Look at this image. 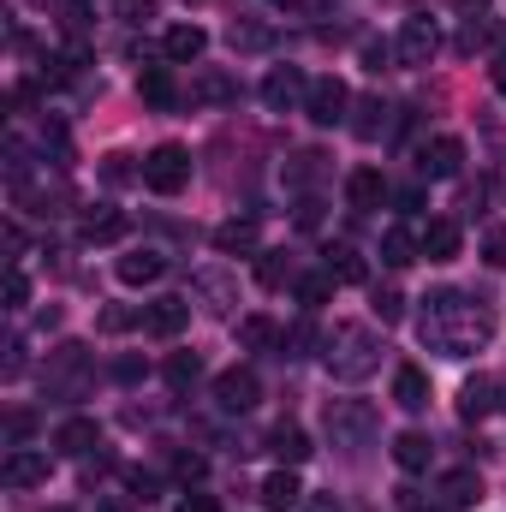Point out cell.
I'll list each match as a JSON object with an SVG mask.
<instances>
[{
  "instance_id": "cell-47",
  "label": "cell",
  "mask_w": 506,
  "mask_h": 512,
  "mask_svg": "<svg viewBox=\"0 0 506 512\" xmlns=\"http://www.w3.org/2000/svg\"><path fill=\"white\" fill-rule=\"evenodd\" d=\"M274 6H286V12H304V18H322L334 0H274Z\"/></svg>"
},
{
  "instance_id": "cell-54",
  "label": "cell",
  "mask_w": 506,
  "mask_h": 512,
  "mask_svg": "<svg viewBox=\"0 0 506 512\" xmlns=\"http://www.w3.org/2000/svg\"><path fill=\"white\" fill-rule=\"evenodd\" d=\"M108 179L120 185V179H131V167H126V155H108Z\"/></svg>"
},
{
  "instance_id": "cell-24",
  "label": "cell",
  "mask_w": 506,
  "mask_h": 512,
  "mask_svg": "<svg viewBox=\"0 0 506 512\" xmlns=\"http://www.w3.org/2000/svg\"><path fill=\"white\" fill-rule=\"evenodd\" d=\"M262 507L268 512H292L304 507V489H298V477H292V465H280L268 483H262Z\"/></svg>"
},
{
  "instance_id": "cell-53",
  "label": "cell",
  "mask_w": 506,
  "mask_h": 512,
  "mask_svg": "<svg viewBox=\"0 0 506 512\" xmlns=\"http://www.w3.org/2000/svg\"><path fill=\"white\" fill-rule=\"evenodd\" d=\"M489 78H495V90L506 96V36H501V54H495V66H489Z\"/></svg>"
},
{
  "instance_id": "cell-9",
  "label": "cell",
  "mask_w": 506,
  "mask_h": 512,
  "mask_svg": "<svg viewBox=\"0 0 506 512\" xmlns=\"http://www.w3.org/2000/svg\"><path fill=\"white\" fill-rule=\"evenodd\" d=\"M459 167H465V143L459 137H429L417 149V173L423 179H459Z\"/></svg>"
},
{
  "instance_id": "cell-38",
  "label": "cell",
  "mask_w": 506,
  "mask_h": 512,
  "mask_svg": "<svg viewBox=\"0 0 506 512\" xmlns=\"http://www.w3.org/2000/svg\"><path fill=\"white\" fill-rule=\"evenodd\" d=\"M233 334H239V346H245V352H262V346H274V340H280V328H274L268 316H245Z\"/></svg>"
},
{
  "instance_id": "cell-51",
  "label": "cell",
  "mask_w": 506,
  "mask_h": 512,
  "mask_svg": "<svg viewBox=\"0 0 506 512\" xmlns=\"http://www.w3.org/2000/svg\"><path fill=\"white\" fill-rule=\"evenodd\" d=\"M12 376H24V340L6 346V382H12Z\"/></svg>"
},
{
  "instance_id": "cell-6",
  "label": "cell",
  "mask_w": 506,
  "mask_h": 512,
  "mask_svg": "<svg viewBox=\"0 0 506 512\" xmlns=\"http://www.w3.org/2000/svg\"><path fill=\"white\" fill-rule=\"evenodd\" d=\"M435 54H441L435 18H429V12H411V18L399 24V36H393V60H399V66H429Z\"/></svg>"
},
{
  "instance_id": "cell-30",
  "label": "cell",
  "mask_w": 506,
  "mask_h": 512,
  "mask_svg": "<svg viewBox=\"0 0 506 512\" xmlns=\"http://www.w3.org/2000/svg\"><path fill=\"white\" fill-rule=\"evenodd\" d=\"M12 197H18V203H24L30 215H42V221H48V215H66V203H72V197H66L60 185H54V191H48V185H18Z\"/></svg>"
},
{
  "instance_id": "cell-17",
  "label": "cell",
  "mask_w": 506,
  "mask_h": 512,
  "mask_svg": "<svg viewBox=\"0 0 506 512\" xmlns=\"http://www.w3.org/2000/svg\"><path fill=\"white\" fill-rule=\"evenodd\" d=\"M209 48V36H203V24H173L167 36H161V54L173 60V66H191L197 54Z\"/></svg>"
},
{
  "instance_id": "cell-26",
  "label": "cell",
  "mask_w": 506,
  "mask_h": 512,
  "mask_svg": "<svg viewBox=\"0 0 506 512\" xmlns=\"http://www.w3.org/2000/svg\"><path fill=\"white\" fill-rule=\"evenodd\" d=\"M161 274H167V256L161 251H126L120 256V280H126V286H155Z\"/></svg>"
},
{
  "instance_id": "cell-19",
  "label": "cell",
  "mask_w": 506,
  "mask_h": 512,
  "mask_svg": "<svg viewBox=\"0 0 506 512\" xmlns=\"http://www.w3.org/2000/svg\"><path fill=\"white\" fill-rule=\"evenodd\" d=\"M435 489L447 495V507H477V501H483V477H477V465L441 471V483H435Z\"/></svg>"
},
{
  "instance_id": "cell-31",
  "label": "cell",
  "mask_w": 506,
  "mask_h": 512,
  "mask_svg": "<svg viewBox=\"0 0 506 512\" xmlns=\"http://www.w3.org/2000/svg\"><path fill=\"white\" fill-rule=\"evenodd\" d=\"M227 42H233L239 54H262V48H274V30H268L262 18H233V24H227Z\"/></svg>"
},
{
  "instance_id": "cell-49",
  "label": "cell",
  "mask_w": 506,
  "mask_h": 512,
  "mask_svg": "<svg viewBox=\"0 0 506 512\" xmlns=\"http://www.w3.org/2000/svg\"><path fill=\"white\" fill-rule=\"evenodd\" d=\"M387 60H393L387 42H370V48H364V66H370V72H387Z\"/></svg>"
},
{
  "instance_id": "cell-29",
  "label": "cell",
  "mask_w": 506,
  "mask_h": 512,
  "mask_svg": "<svg viewBox=\"0 0 506 512\" xmlns=\"http://www.w3.org/2000/svg\"><path fill=\"white\" fill-rule=\"evenodd\" d=\"M352 114H358V120H352V137H364V143H376L381 131L393 126V108H387L381 96H364V102H358Z\"/></svg>"
},
{
  "instance_id": "cell-23",
  "label": "cell",
  "mask_w": 506,
  "mask_h": 512,
  "mask_svg": "<svg viewBox=\"0 0 506 512\" xmlns=\"http://www.w3.org/2000/svg\"><path fill=\"white\" fill-rule=\"evenodd\" d=\"M322 268L334 274V286H364V280H370L364 256L352 251V245H328V251H322Z\"/></svg>"
},
{
  "instance_id": "cell-43",
  "label": "cell",
  "mask_w": 506,
  "mask_h": 512,
  "mask_svg": "<svg viewBox=\"0 0 506 512\" xmlns=\"http://www.w3.org/2000/svg\"><path fill=\"white\" fill-rule=\"evenodd\" d=\"M114 12L131 18V24H143V18H155V0H114Z\"/></svg>"
},
{
  "instance_id": "cell-28",
  "label": "cell",
  "mask_w": 506,
  "mask_h": 512,
  "mask_svg": "<svg viewBox=\"0 0 506 512\" xmlns=\"http://www.w3.org/2000/svg\"><path fill=\"white\" fill-rule=\"evenodd\" d=\"M393 399H399L405 411H423V405H429V376H423L417 364H399V370H393Z\"/></svg>"
},
{
  "instance_id": "cell-12",
  "label": "cell",
  "mask_w": 506,
  "mask_h": 512,
  "mask_svg": "<svg viewBox=\"0 0 506 512\" xmlns=\"http://www.w3.org/2000/svg\"><path fill=\"white\" fill-rule=\"evenodd\" d=\"M256 399H262V382H256V370H227V376H215V405L221 411H256Z\"/></svg>"
},
{
  "instance_id": "cell-5",
  "label": "cell",
  "mask_w": 506,
  "mask_h": 512,
  "mask_svg": "<svg viewBox=\"0 0 506 512\" xmlns=\"http://www.w3.org/2000/svg\"><path fill=\"white\" fill-rule=\"evenodd\" d=\"M143 185H149L155 197H179V191L191 185V149H185V143L149 149V155H143Z\"/></svg>"
},
{
  "instance_id": "cell-25",
  "label": "cell",
  "mask_w": 506,
  "mask_h": 512,
  "mask_svg": "<svg viewBox=\"0 0 506 512\" xmlns=\"http://www.w3.org/2000/svg\"><path fill=\"white\" fill-rule=\"evenodd\" d=\"M256 245H262V233H256L251 215H245V221H221V227H215V251H221V256H251Z\"/></svg>"
},
{
  "instance_id": "cell-8",
  "label": "cell",
  "mask_w": 506,
  "mask_h": 512,
  "mask_svg": "<svg viewBox=\"0 0 506 512\" xmlns=\"http://www.w3.org/2000/svg\"><path fill=\"white\" fill-rule=\"evenodd\" d=\"M506 411V387L495 376H471V382L459 387V417L465 423H483V417H495Z\"/></svg>"
},
{
  "instance_id": "cell-48",
  "label": "cell",
  "mask_w": 506,
  "mask_h": 512,
  "mask_svg": "<svg viewBox=\"0 0 506 512\" xmlns=\"http://www.w3.org/2000/svg\"><path fill=\"white\" fill-rule=\"evenodd\" d=\"M179 512H221V501H215V495H197V489H191V495H179Z\"/></svg>"
},
{
  "instance_id": "cell-55",
  "label": "cell",
  "mask_w": 506,
  "mask_h": 512,
  "mask_svg": "<svg viewBox=\"0 0 506 512\" xmlns=\"http://www.w3.org/2000/svg\"><path fill=\"white\" fill-rule=\"evenodd\" d=\"M453 6H459V12H483L489 0H453Z\"/></svg>"
},
{
  "instance_id": "cell-42",
  "label": "cell",
  "mask_w": 506,
  "mask_h": 512,
  "mask_svg": "<svg viewBox=\"0 0 506 512\" xmlns=\"http://www.w3.org/2000/svg\"><path fill=\"white\" fill-rule=\"evenodd\" d=\"M483 256H489L495 268H506V227H489V233H483Z\"/></svg>"
},
{
  "instance_id": "cell-36",
  "label": "cell",
  "mask_w": 506,
  "mask_h": 512,
  "mask_svg": "<svg viewBox=\"0 0 506 512\" xmlns=\"http://www.w3.org/2000/svg\"><path fill=\"white\" fill-rule=\"evenodd\" d=\"M42 155H48V167H60V173L72 167V137H66L60 120H48V126H42Z\"/></svg>"
},
{
  "instance_id": "cell-18",
  "label": "cell",
  "mask_w": 506,
  "mask_h": 512,
  "mask_svg": "<svg viewBox=\"0 0 506 512\" xmlns=\"http://www.w3.org/2000/svg\"><path fill=\"white\" fill-rule=\"evenodd\" d=\"M268 453H274L280 465H304L316 447H310V435H304L298 423H274V429H268Z\"/></svg>"
},
{
  "instance_id": "cell-10",
  "label": "cell",
  "mask_w": 506,
  "mask_h": 512,
  "mask_svg": "<svg viewBox=\"0 0 506 512\" xmlns=\"http://www.w3.org/2000/svg\"><path fill=\"white\" fill-rule=\"evenodd\" d=\"M304 96H310V84H304L298 66H274V72L262 78V102H268V114H286V108H298Z\"/></svg>"
},
{
  "instance_id": "cell-46",
  "label": "cell",
  "mask_w": 506,
  "mask_h": 512,
  "mask_svg": "<svg viewBox=\"0 0 506 512\" xmlns=\"http://www.w3.org/2000/svg\"><path fill=\"white\" fill-rule=\"evenodd\" d=\"M173 477H179V483H197V477H203V459H197V453H179V459H173Z\"/></svg>"
},
{
  "instance_id": "cell-39",
  "label": "cell",
  "mask_w": 506,
  "mask_h": 512,
  "mask_svg": "<svg viewBox=\"0 0 506 512\" xmlns=\"http://www.w3.org/2000/svg\"><path fill=\"white\" fill-rule=\"evenodd\" d=\"M370 310L381 316V328H393V322H405V298H399L393 286H376V298H370Z\"/></svg>"
},
{
  "instance_id": "cell-16",
  "label": "cell",
  "mask_w": 506,
  "mask_h": 512,
  "mask_svg": "<svg viewBox=\"0 0 506 512\" xmlns=\"http://www.w3.org/2000/svg\"><path fill=\"white\" fill-rule=\"evenodd\" d=\"M346 203H352L358 215L381 209V203H387V179H381L376 167H352V173H346Z\"/></svg>"
},
{
  "instance_id": "cell-56",
  "label": "cell",
  "mask_w": 506,
  "mask_h": 512,
  "mask_svg": "<svg viewBox=\"0 0 506 512\" xmlns=\"http://www.w3.org/2000/svg\"><path fill=\"white\" fill-rule=\"evenodd\" d=\"M48 512H78V507H48Z\"/></svg>"
},
{
  "instance_id": "cell-35",
  "label": "cell",
  "mask_w": 506,
  "mask_h": 512,
  "mask_svg": "<svg viewBox=\"0 0 506 512\" xmlns=\"http://www.w3.org/2000/svg\"><path fill=\"white\" fill-rule=\"evenodd\" d=\"M161 376H167V387H173V393H185V387H197V376H203V358H197V352H173Z\"/></svg>"
},
{
  "instance_id": "cell-40",
  "label": "cell",
  "mask_w": 506,
  "mask_h": 512,
  "mask_svg": "<svg viewBox=\"0 0 506 512\" xmlns=\"http://www.w3.org/2000/svg\"><path fill=\"white\" fill-rule=\"evenodd\" d=\"M96 322H102V334H126V328H143V310H126V304H108V310H102Z\"/></svg>"
},
{
  "instance_id": "cell-13",
  "label": "cell",
  "mask_w": 506,
  "mask_h": 512,
  "mask_svg": "<svg viewBox=\"0 0 506 512\" xmlns=\"http://www.w3.org/2000/svg\"><path fill=\"white\" fill-rule=\"evenodd\" d=\"M185 322H191V304H185V298H155V304L143 310V334H155V340L185 334Z\"/></svg>"
},
{
  "instance_id": "cell-33",
  "label": "cell",
  "mask_w": 506,
  "mask_h": 512,
  "mask_svg": "<svg viewBox=\"0 0 506 512\" xmlns=\"http://www.w3.org/2000/svg\"><path fill=\"white\" fill-rule=\"evenodd\" d=\"M233 96H239V84L227 72H197V84H191V102H209V108H221Z\"/></svg>"
},
{
  "instance_id": "cell-7",
  "label": "cell",
  "mask_w": 506,
  "mask_h": 512,
  "mask_svg": "<svg viewBox=\"0 0 506 512\" xmlns=\"http://www.w3.org/2000/svg\"><path fill=\"white\" fill-rule=\"evenodd\" d=\"M346 108H352V90L328 72V78H310V96H304V114L316 126H346Z\"/></svg>"
},
{
  "instance_id": "cell-21",
  "label": "cell",
  "mask_w": 506,
  "mask_h": 512,
  "mask_svg": "<svg viewBox=\"0 0 506 512\" xmlns=\"http://www.w3.org/2000/svg\"><path fill=\"white\" fill-rule=\"evenodd\" d=\"M393 459H399V471H429V459H435V441L423 435V429H405V435H393Z\"/></svg>"
},
{
  "instance_id": "cell-2",
  "label": "cell",
  "mask_w": 506,
  "mask_h": 512,
  "mask_svg": "<svg viewBox=\"0 0 506 512\" xmlns=\"http://www.w3.org/2000/svg\"><path fill=\"white\" fill-rule=\"evenodd\" d=\"M322 364L334 382H370L381 370V340L364 322H340L328 340H322Z\"/></svg>"
},
{
  "instance_id": "cell-22",
  "label": "cell",
  "mask_w": 506,
  "mask_h": 512,
  "mask_svg": "<svg viewBox=\"0 0 506 512\" xmlns=\"http://www.w3.org/2000/svg\"><path fill=\"white\" fill-rule=\"evenodd\" d=\"M459 245H465V239H459V221H429L423 239H417V251L429 256V262H453Z\"/></svg>"
},
{
  "instance_id": "cell-20",
  "label": "cell",
  "mask_w": 506,
  "mask_h": 512,
  "mask_svg": "<svg viewBox=\"0 0 506 512\" xmlns=\"http://www.w3.org/2000/svg\"><path fill=\"white\" fill-rule=\"evenodd\" d=\"M191 292H197V298H203V304H209L215 316H227V310L239 304V292H233V280H227L221 268H203V274L191 280Z\"/></svg>"
},
{
  "instance_id": "cell-1",
  "label": "cell",
  "mask_w": 506,
  "mask_h": 512,
  "mask_svg": "<svg viewBox=\"0 0 506 512\" xmlns=\"http://www.w3.org/2000/svg\"><path fill=\"white\" fill-rule=\"evenodd\" d=\"M495 328H501L495 310L483 298H471V292H453V286L429 292L423 298V316H417V340L429 352H441V358H477L495 340Z\"/></svg>"
},
{
  "instance_id": "cell-45",
  "label": "cell",
  "mask_w": 506,
  "mask_h": 512,
  "mask_svg": "<svg viewBox=\"0 0 506 512\" xmlns=\"http://www.w3.org/2000/svg\"><path fill=\"white\" fill-rule=\"evenodd\" d=\"M30 429H36V417H30V411H12V417H6V441H12V447H18Z\"/></svg>"
},
{
  "instance_id": "cell-15",
  "label": "cell",
  "mask_w": 506,
  "mask_h": 512,
  "mask_svg": "<svg viewBox=\"0 0 506 512\" xmlns=\"http://www.w3.org/2000/svg\"><path fill=\"white\" fill-rule=\"evenodd\" d=\"M0 483H6V489H36V483H48V453H24V447H12L6 465H0Z\"/></svg>"
},
{
  "instance_id": "cell-3",
  "label": "cell",
  "mask_w": 506,
  "mask_h": 512,
  "mask_svg": "<svg viewBox=\"0 0 506 512\" xmlns=\"http://www.w3.org/2000/svg\"><path fill=\"white\" fill-rule=\"evenodd\" d=\"M96 382V364H90V352L78 346V340H66V346H54L48 352V370H42V387H48V399H60V405H72V399H84Z\"/></svg>"
},
{
  "instance_id": "cell-41",
  "label": "cell",
  "mask_w": 506,
  "mask_h": 512,
  "mask_svg": "<svg viewBox=\"0 0 506 512\" xmlns=\"http://www.w3.org/2000/svg\"><path fill=\"white\" fill-rule=\"evenodd\" d=\"M322 173V155L316 149H304V155H292V167H286V185H310Z\"/></svg>"
},
{
  "instance_id": "cell-57",
  "label": "cell",
  "mask_w": 506,
  "mask_h": 512,
  "mask_svg": "<svg viewBox=\"0 0 506 512\" xmlns=\"http://www.w3.org/2000/svg\"><path fill=\"white\" fill-rule=\"evenodd\" d=\"M429 512H447V507H429Z\"/></svg>"
},
{
  "instance_id": "cell-11",
  "label": "cell",
  "mask_w": 506,
  "mask_h": 512,
  "mask_svg": "<svg viewBox=\"0 0 506 512\" xmlns=\"http://www.w3.org/2000/svg\"><path fill=\"white\" fill-rule=\"evenodd\" d=\"M131 221L126 209H114V203H96V209H84V221H78V239L84 245H114V239H126Z\"/></svg>"
},
{
  "instance_id": "cell-4",
  "label": "cell",
  "mask_w": 506,
  "mask_h": 512,
  "mask_svg": "<svg viewBox=\"0 0 506 512\" xmlns=\"http://www.w3.org/2000/svg\"><path fill=\"white\" fill-rule=\"evenodd\" d=\"M322 423H328V441H334L340 453H364V447L381 435V411L370 405V399H334Z\"/></svg>"
},
{
  "instance_id": "cell-34",
  "label": "cell",
  "mask_w": 506,
  "mask_h": 512,
  "mask_svg": "<svg viewBox=\"0 0 506 512\" xmlns=\"http://www.w3.org/2000/svg\"><path fill=\"white\" fill-rule=\"evenodd\" d=\"M417 239H411V233H405V227H387V233H381V262H387V268H405V262H417Z\"/></svg>"
},
{
  "instance_id": "cell-32",
  "label": "cell",
  "mask_w": 506,
  "mask_h": 512,
  "mask_svg": "<svg viewBox=\"0 0 506 512\" xmlns=\"http://www.w3.org/2000/svg\"><path fill=\"white\" fill-rule=\"evenodd\" d=\"M256 280L268 286V292H280V286H298V262L286 251H262V262H256Z\"/></svg>"
},
{
  "instance_id": "cell-37",
  "label": "cell",
  "mask_w": 506,
  "mask_h": 512,
  "mask_svg": "<svg viewBox=\"0 0 506 512\" xmlns=\"http://www.w3.org/2000/svg\"><path fill=\"white\" fill-rule=\"evenodd\" d=\"M328 298H334V274H328V268H322V274H298V304H304V310H322Z\"/></svg>"
},
{
  "instance_id": "cell-50",
  "label": "cell",
  "mask_w": 506,
  "mask_h": 512,
  "mask_svg": "<svg viewBox=\"0 0 506 512\" xmlns=\"http://www.w3.org/2000/svg\"><path fill=\"white\" fill-rule=\"evenodd\" d=\"M114 382H143V358H120L114 364Z\"/></svg>"
},
{
  "instance_id": "cell-27",
  "label": "cell",
  "mask_w": 506,
  "mask_h": 512,
  "mask_svg": "<svg viewBox=\"0 0 506 512\" xmlns=\"http://www.w3.org/2000/svg\"><path fill=\"white\" fill-rule=\"evenodd\" d=\"M137 96H143L149 108H179V84H173V72H167V66H143Z\"/></svg>"
},
{
  "instance_id": "cell-44",
  "label": "cell",
  "mask_w": 506,
  "mask_h": 512,
  "mask_svg": "<svg viewBox=\"0 0 506 512\" xmlns=\"http://www.w3.org/2000/svg\"><path fill=\"white\" fill-rule=\"evenodd\" d=\"M24 298H30V280H24V274L12 268V274H6V310H18Z\"/></svg>"
},
{
  "instance_id": "cell-52",
  "label": "cell",
  "mask_w": 506,
  "mask_h": 512,
  "mask_svg": "<svg viewBox=\"0 0 506 512\" xmlns=\"http://www.w3.org/2000/svg\"><path fill=\"white\" fill-rule=\"evenodd\" d=\"M304 512H346L334 495H304Z\"/></svg>"
},
{
  "instance_id": "cell-58",
  "label": "cell",
  "mask_w": 506,
  "mask_h": 512,
  "mask_svg": "<svg viewBox=\"0 0 506 512\" xmlns=\"http://www.w3.org/2000/svg\"><path fill=\"white\" fill-rule=\"evenodd\" d=\"M36 6H48V0H36Z\"/></svg>"
},
{
  "instance_id": "cell-14",
  "label": "cell",
  "mask_w": 506,
  "mask_h": 512,
  "mask_svg": "<svg viewBox=\"0 0 506 512\" xmlns=\"http://www.w3.org/2000/svg\"><path fill=\"white\" fill-rule=\"evenodd\" d=\"M54 447H60L66 459H90V447H102V423H96V417H66V423L54 429Z\"/></svg>"
}]
</instances>
